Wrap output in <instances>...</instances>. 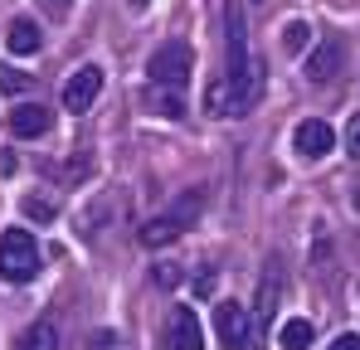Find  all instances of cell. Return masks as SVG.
Wrapping results in <instances>:
<instances>
[{
  "instance_id": "21",
  "label": "cell",
  "mask_w": 360,
  "mask_h": 350,
  "mask_svg": "<svg viewBox=\"0 0 360 350\" xmlns=\"http://www.w3.org/2000/svg\"><path fill=\"white\" fill-rule=\"evenodd\" d=\"M331 350H360V336H356V331H346V336L331 341Z\"/></svg>"
},
{
  "instance_id": "8",
  "label": "cell",
  "mask_w": 360,
  "mask_h": 350,
  "mask_svg": "<svg viewBox=\"0 0 360 350\" xmlns=\"http://www.w3.org/2000/svg\"><path fill=\"white\" fill-rule=\"evenodd\" d=\"M49 127H54V112H49V108H39V103H20V108L10 112V131H15V136H25V141H30V136H44Z\"/></svg>"
},
{
  "instance_id": "17",
  "label": "cell",
  "mask_w": 360,
  "mask_h": 350,
  "mask_svg": "<svg viewBox=\"0 0 360 350\" xmlns=\"http://www.w3.org/2000/svg\"><path fill=\"white\" fill-rule=\"evenodd\" d=\"M25 214H30V219H39V224H49L59 209H54V200H25Z\"/></svg>"
},
{
  "instance_id": "3",
  "label": "cell",
  "mask_w": 360,
  "mask_h": 350,
  "mask_svg": "<svg viewBox=\"0 0 360 350\" xmlns=\"http://www.w3.org/2000/svg\"><path fill=\"white\" fill-rule=\"evenodd\" d=\"M190 63H195L190 44H185V39H171V44H161L156 54L146 58V73H151L156 88H180V83L190 78Z\"/></svg>"
},
{
  "instance_id": "13",
  "label": "cell",
  "mask_w": 360,
  "mask_h": 350,
  "mask_svg": "<svg viewBox=\"0 0 360 350\" xmlns=\"http://www.w3.org/2000/svg\"><path fill=\"white\" fill-rule=\"evenodd\" d=\"M20 350H59V326H54V321H34V326L20 336Z\"/></svg>"
},
{
  "instance_id": "14",
  "label": "cell",
  "mask_w": 360,
  "mask_h": 350,
  "mask_svg": "<svg viewBox=\"0 0 360 350\" xmlns=\"http://www.w3.org/2000/svg\"><path fill=\"white\" fill-rule=\"evenodd\" d=\"M253 311H258V326L273 321V311H278V273H268V283H258V302H253Z\"/></svg>"
},
{
  "instance_id": "16",
  "label": "cell",
  "mask_w": 360,
  "mask_h": 350,
  "mask_svg": "<svg viewBox=\"0 0 360 350\" xmlns=\"http://www.w3.org/2000/svg\"><path fill=\"white\" fill-rule=\"evenodd\" d=\"M307 44H311V30H307V20H292V25L283 30V49H288V54H302Z\"/></svg>"
},
{
  "instance_id": "1",
  "label": "cell",
  "mask_w": 360,
  "mask_h": 350,
  "mask_svg": "<svg viewBox=\"0 0 360 350\" xmlns=\"http://www.w3.org/2000/svg\"><path fill=\"white\" fill-rule=\"evenodd\" d=\"M263 93V68L248 54V15L243 0H224V73L210 83L205 108L214 117H243Z\"/></svg>"
},
{
  "instance_id": "9",
  "label": "cell",
  "mask_w": 360,
  "mask_h": 350,
  "mask_svg": "<svg viewBox=\"0 0 360 350\" xmlns=\"http://www.w3.org/2000/svg\"><path fill=\"white\" fill-rule=\"evenodd\" d=\"M39 44H44V39H39V25H34V20H15V25H10V34H5V49H10V54H20V58L39 54Z\"/></svg>"
},
{
  "instance_id": "6",
  "label": "cell",
  "mask_w": 360,
  "mask_h": 350,
  "mask_svg": "<svg viewBox=\"0 0 360 350\" xmlns=\"http://www.w3.org/2000/svg\"><path fill=\"white\" fill-rule=\"evenodd\" d=\"M214 336L224 341V346L234 350H253L248 341H253V326H248V311H243L239 302H219L214 306Z\"/></svg>"
},
{
  "instance_id": "18",
  "label": "cell",
  "mask_w": 360,
  "mask_h": 350,
  "mask_svg": "<svg viewBox=\"0 0 360 350\" xmlns=\"http://www.w3.org/2000/svg\"><path fill=\"white\" fill-rule=\"evenodd\" d=\"M346 151H351V156L360 161V112L351 117V122H346Z\"/></svg>"
},
{
  "instance_id": "2",
  "label": "cell",
  "mask_w": 360,
  "mask_h": 350,
  "mask_svg": "<svg viewBox=\"0 0 360 350\" xmlns=\"http://www.w3.org/2000/svg\"><path fill=\"white\" fill-rule=\"evenodd\" d=\"M39 273V243L30 229H5L0 233V278L5 283H34Z\"/></svg>"
},
{
  "instance_id": "12",
  "label": "cell",
  "mask_w": 360,
  "mask_h": 350,
  "mask_svg": "<svg viewBox=\"0 0 360 350\" xmlns=\"http://www.w3.org/2000/svg\"><path fill=\"white\" fill-rule=\"evenodd\" d=\"M336 63H341V44H336V39H326L316 54L307 58V78H311V83H326V78L336 73Z\"/></svg>"
},
{
  "instance_id": "23",
  "label": "cell",
  "mask_w": 360,
  "mask_h": 350,
  "mask_svg": "<svg viewBox=\"0 0 360 350\" xmlns=\"http://www.w3.org/2000/svg\"><path fill=\"white\" fill-rule=\"evenodd\" d=\"M131 5H136V10H141V5H151V0H131Z\"/></svg>"
},
{
  "instance_id": "15",
  "label": "cell",
  "mask_w": 360,
  "mask_h": 350,
  "mask_svg": "<svg viewBox=\"0 0 360 350\" xmlns=\"http://www.w3.org/2000/svg\"><path fill=\"white\" fill-rule=\"evenodd\" d=\"M311 336H316V331H311V321H288V326H283V350H307L311 346Z\"/></svg>"
},
{
  "instance_id": "19",
  "label": "cell",
  "mask_w": 360,
  "mask_h": 350,
  "mask_svg": "<svg viewBox=\"0 0 360 350\" xmlns=\"http://www.w3.org/2000/svg\"><path fill=\"white\" fill-rule=\"evenodd\" d=\"M25 83H30L25 73H15V68H0V88H5V93H20Z\"/></svg>"
},
{
  "instance_id": "5",
  "label": "cell",
  "mask_w": 360,
  "mask_h": 350,
  "mask_svg": "<svg viewBox=\"0 0 360 350\" xmlns=\"http://www.w3.org/2000/svg\"><path fill=\"white\" fill-rule=\"evenodd\" d=\"M161 346L166 350H205V326H200V316H195L190 306H176V311L166 316Z\"/></svg>"
},
{
  "instance_id": "11",
  "label": "cell",
  "mask_w": 360,
  "mask_h": 350,
  "mask_svg": "<svg viewBox=\"0 0 360 350\" xmlns=\"http://www.w3.org/2000/svg\"><path fill=\"white\" fill-rule=\"evenodd\" d=\"M141 103L151 108V112H161V117H185V98H180V88H146L141 93Z\"/></svg>"
},
{
  "instance_id": "7",
  "label": "cell",
  "mask_w": 360,
  "mask_h": 350,
  "mask_svg": "<svg viewBox=\"0 0 360 350\" xmlns=\"http://www.w3.org/2000/svg\"><path fill=\"white\" fill-rule=\"evenodd\" d=\"M292 146H297L307 161H321V156H331V151H336V131H331L326 122H316V117H311V122H302L297 131H292Z\"/></svg>"
},
{
  "instance_id": "20",
  "label": "cell",
  "mask_w": 360,
  "mask_h": 350,
  "mask_svg": "<svg viewBox=\"0 0 360 350\" xmlns=\"http://www.w3.org/2000/svg\"><path fill=\"white\" fill-rule=\"evenodd\" d=\"M88 350H117V336H112V331H93Z\"/></svg>"
},
{
  "instance_id": "22",
  "label": "cell",
  "mask_w": 360,
  "mask_h": 350,
  "mask_svg": "<svg viewBox=\"0 0 360 350\" xmlns=\"http://www.w3.org/2000/svg\"><path fill=\"white\" fill-rule=\"evenodd\" d=\"M68 5H73V0H44V10H49V15H63Z\"/></svg>"
},
{
  "instance_id": "10",
  "label": "cell",
  "mask_w": 360,
  "mask_h": 350,
  "mask_svg": "<svg viewBox=\"0 0 360 350\" xmlns=\"http://www.w3.org/2000/svg\"><path fill=\"white\" fill-rule=\"evenodd\" d=\"M180 229H185V219H176V214H161V219H146L141 224V243L146 248H166V243H176Z\"/></svg>"
},
{
  "instance_id": "4",
  "label": "cell",
  "mask_w": 360,
  "mask_h": 350,
  "mask_svg": "<svg viewBox=\"0 0 360 350\" xmlns=\"http://www.w3.org/2000/svg\"><path fill=\"white\" fill-rule=\"evenodd\" d=\"M98 93H103V68H98V63H83V68L68 73V83H63V108H68V112H88V108L98 103Z\"/></svg>"
}]
</instances>
